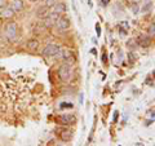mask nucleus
<instances>
[{
  "label": "nucleus",
  "instance_id": "ddd939ff",
  "mask_svg": "<svg viewBox=\"0 0 155 146\" xmlns=\"http://www.w3.org/2000/svg\"><path fill=\"white\" fill-rule=\"evenodd\" d=\"M62 133H64V134H62L61 137H62V140H64V141H70L71 140V132H70V131H64Z\"/></svg>",
  "mask_w": 155,
  "mask_h": 146
},
{
  "label": "nucleus",
  "instance_id": "0eeeda50",
  "mask_svg": "<svg viewBox=\"0 0 155 146\" xmlns=\"http://www.w3.org/2000/svg\"><path fill=\"white\" fill-rule=\"evenodd\" d=\"M11 8L13 9L14 12H21L23 9V2L22 0H12Z\"/></svg>",
  "mask_w": 155,
  "mask_h": 146
},
{
  "label": "nucleus",
  "instance_id": "5701e85b",
  "mask_svg": "<svg viewBox=\"0 0 155 146\" xmlns=\"http://www.w3.org/2000/svg\"><path fill=\"white\" fill-rule=\"evenodd\" d=\"M130 2H132V3H137V4H138L140 2H141V0H130Z\"/></svg>",
  "mask_w": 155,
  "mask_h": 146
},
{
  "label": "nucleus",
  "instance_id": "aec40b11",
  "mask_svg": "<svg viewBox=\"0 0 155 146\" xmlns=\"http://www.w3.org/2000/svg\"><path fill=\"white\" fill-rule=\"evenodd\" d=\"M109 3H110V0H101V4H102L104 7H107Z\"/></svg>",
  "mask_w": 155,
  "mask_h": 146
},
{
  "label": "nucleus",
  "instance_id": "f8f14e48",
  "mask_svg": "<svg viewBox=\"0 0 155 146\" xmlns=\"http://www.w3.org/2000/svg\"><path fill=\"white\" fill-rule=\"evenodd\" d=\"M62 57H64V60H72V53L70 49H62L60 51Z\"/></svg>",
  "mask_w": 155,
  "mask_h": 146
},
{
  "label": "nucleus",
  "instance_id": "4468645a",
  "mask_svg": "<svg viewBox=\"0 0 155 146\" xmlns=\"http://www.w3.org/2000/svg\"><path fill=\"white\" fill-rule=\"evenodd\" d=\"M150 8H151V3H150V0H147V3L143 5V8L141 9V12H142V13H146V12L150 11Z\"/></svg>",
  "mask_w": 155,
  "mask_h": 146
},
{
  "label": "nucleus",
  "instance_id": "423d86ee",
  "mask_svg": "<svg viewBox=\"0 0 155 146\" xmlns=\"http://www.w3.org/2000/svg\"><path fill=\"white\" fill-rule=\"evenodd\" d=\"M57 26L60 30H67L70 26V19L67 17H60V19L57 22Z\"/></svg>",
  "mask_w": 155,
  "mask_h": 146
},
{
  "label": "nucleus",
  "instance_id": "4be33fe9",
  "mask_svg": "<svg viewBox=\"0 0 155 146\" xmlns=\"http://www.w3.org/2000/svg\"><path fill=\"white\" fill-rule=\"evenodd\" d=\"M116 119H118V113L114 114V121H116Z\"/></svg>",
  "mask_w": 155,
  "mask_h": 146
},
{
  "label": "nucleus",
  "instance_id": "f3484780",
  "mask_svg": "<svg viewBox=\"0 0 155 146\" xmlns=\"http://www.w3.org/2000/svg\"><path fill=\"white\" fill-rule=\"evenodd\" d=\"M149 34L150 35H155V23H151L149 26Z\"/></svg>",
  "mask_w": 155,
  "mask_h": 146
},
{
  "label": "nucleus",
  "instance_id": "2eb2a0df",
  "mask_svg": "<svg viewBox=\"0 0 155 146\" xmlns=\"http://www.w3.org/2000/svg\"><path fill=\"white\" fill-rule=\"evenodd\" d=\"M44 2H45V7L51 8V7H54L56 5L57 0H44Z\"/></svg>",
  "mask_w": 155,
  "mask_h": 146
},
{
  "label": "nucleus",
  "instance_id": "6e6552de",
  "mask_svg": "<svg viewBox=\"0 0 155 146\" xmlns=\"http://www.w3.org/2000/svg\"><path fill=\"white\" fill-rule=\"evenodd\" d=\"M61 120L64 121V124H72V123H75V116L70 114H65L61 116Z\"/></svg>",
  "mask_w": 155,
  "mask_h": 146
},
{
  "label": "nucleus",
  "instance_id": "9d476101",
  "mask_svg": "<svg viewBox=\"0 0 155 146\" xmlns=\"http://www.w3.org/2000/svg\"><path fill=\"white\" fill-rule=\"evenodd\" d=\"M138 44L141 45V47H143V48H147L149 45H150V38H147V36H141L138 39Z\"/></svg>",
  "mask_w": 155,
  "mask_h": 146
},
{
  "label": "nucleus",
  "instance_id": "412c9836",
  "mask_svg": "<svg viewBox=\"0 0 155 146\" xmlns=\"http://www.w3.org/2000/svg\"><path fill=\"white\" fill-rule=\"evenodd\" d=\"M120 26H123V27H125V28H128V22H125V21L120 22Z\"/></svg>",
  "mask_w": 155,
  "mask_h": 146
},
{
  "label": "nucleus",
  "instance_id": "a211bd4d",
  "mask_svg": "<svg viewBox=\"0 0 155 146\" xmlns=\"http://www.w3.org/2000/svg\"><path fill=\"white\" fill-rule=\"evenodd\" d=\"M96 34H97V36L101 35V27H100L98 23H96Z\"/></svg>",
  "mask_w": 155,
  "mask_h": 146
},
{
  "label": "nucleus",
  "instance_id": "7ed1b4c3",
  "mask_svg": "<svg viewBox=\"0 0 155 146\" xmlns=\"http://www.w3.org/2000/svg\"><path fill=\"white\" fill-rule=\"evenodd\" d=\"M58 53H60V47L54 45V44H48L44 47V49H43V55L47 56V57L57 56Z\"/></svg>",
  "mask_w": 155,
  "mask_h": 146
},
{
  "label": "nucleus",
  "instance_id": "20e7f679",
  "mask_svg": "<svg viewBox=\"0 0 155 146\" xmlns=\"http://www.w3.org/2000/svg\"><path fill=\"white\" fill-rule=\"evenodd\" d=\"M14 12L13 9L9 7V8H3L2 9V12H0V18H3V19H11V18H13L14 17Z\"/></svg>",
  "mask_w": 155,
  "mask_h": 146
},
{
  "label": "nucleus",
  "instance_id": "39448f33",
  "mask_svg": "<svg viewBox=\"0 0 155 146\" xmlns=\"http://www.w3.org/2000/svg\"><path fill=\"white\" fill-rule=\"evenodd\" d=\"M58 19H60V13L52 12L49 16L47 17V19H45V25L47 26H52V25H54V23L58 22Z\"/></svg>",
  "mask_w": 155,
  "mask_h": 146
},
{
  "label": "nucleus",
  "instance_id": "f257e3e1",
  "mask_svg": "<svg viewBox=\"0 0 155 146\" xmlns=\"http://www.w3.org/2000/svg\"><path fill=\"white\" fill-rule=\"evenodd\" d=\"M17 31H18V26H17L16 22H8L5 25V36L11 41H13L14 39H16Z\"/></svg>",
  "mask_w": 155,
  "mask_h": 146
},
{
  "label": "nucleus",
  "instance_id": "1a4fd4ad",
  "mask_svg": "<svg viewBox=\"0 0 155 146\" xmlns=\"http://www.w3.org/2000/svg\"><path fill=\"white\" fill-rule=\"evenodd\" d=\"M66 4L65 3H56V5H54V12H57V13H64V12H66Z\"/></svg>",
  "mask_w": 155,
  "mask_h": 146
},
{
  "label": "nucleus",
  "instance_id": "f03ea898",
  "mask_svg": "<svg viewBox=\"0 0 155 146\" xmlns=\"http://www.w3.org/2000/svg\"><path fill=\"white\" fill-rule=\"evenodd\" d=\"M58 76H60V79L64 83L69 81L70 78H71V67L69 65L60 66V69H58Z\"/></svg>",
  "mask_w": 155,
  "mask_h": 146
},
{
  "label": "nucleus",
  "instance_id": "6ab92c4d",
  "mask_svg": "<svg viewBox=\"0 0 155 146\" xmlns=\"http://www.w3.org/2000/svg\"><path fill=\"white\" fill-rule=\"evenodd\" d=\"M7 7V0H0V9Z\"/></svg>",
  "mask_w": 155,
  "mask_h": 146
},
{
  "label": "nucleus",
  "instance_id": "9b49d317",
  "mask_svg": "<svg viewBox=\"0 0 155 146\" xmlns=\"http://www.w3.org/2000/svg\"><path fill=\"white\" fill-rule=\"evenodd\" d=\"M38 47H39V41H38V40H35V39H31V40H28L27 48H28L30 51H36Z\"/></svg>",
  "mask_w": 155,
  "mask_h": 146
},
{
  "label": "nucleus",
  "instance_id": "393cba45",
  "mask_svg": "<svg viewBox=\"0 0 155 146\" xmlns=\"http://www.w3.org/2000/svg\"><path fill=\"white\" fill-rule=\"evenodd\" d=\"M146 2H147V0H146Z\"/></svg>",
  "mask_w": 155,
  "mask_h": 146
},
{
  "label": "nucleus",
  "instance_id": "b1692460",
  "mask_svg": "<svg viewBox=\"0 0 155 146\" xmlns=\"http://www.w3.org/2000/svg\"><path fill=\"white\" fill-rule=\"evenodd\" d=\"M31 3H35V2H39V0H30Z\"/></svg>",
  "mask_w": 155,
  "mask_h": 146
},
{
  "label": "nucleus",
  "instance_id": "dca6fc26",
  "mask_svg": "<svg viewBox=\"0 0 155 146\" xmlns=\"http://www.w3.org/2000/svg\"><path fill=\"white\" fill-rule=\"evenodd\" d=\"M128 58H129V61H136V60L138 58V56L136 55L134 52H129V53H128Z\"/></svg>",
  "mask_w": 155,
  "mask_h": 146
}]
</instances>
